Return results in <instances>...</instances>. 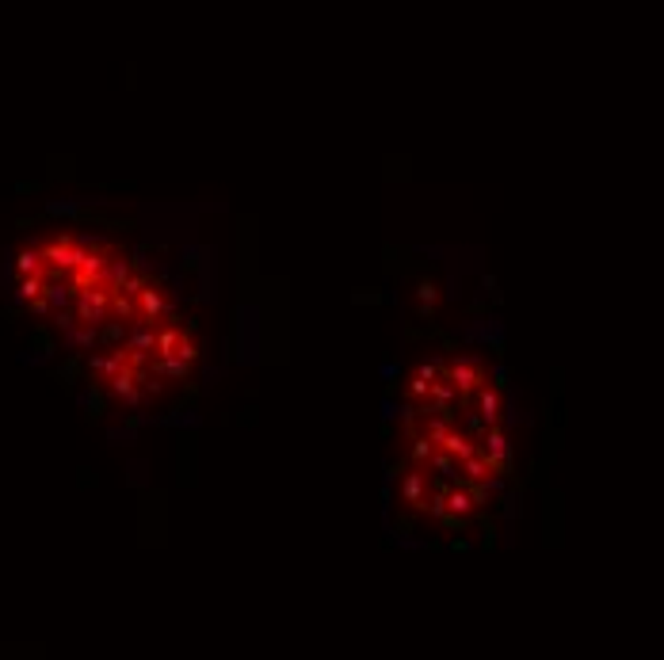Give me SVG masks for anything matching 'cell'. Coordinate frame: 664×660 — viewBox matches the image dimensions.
Segmentation results:
<instances>
[{
	"mask_svg": "<svg viewBox=\"0 0 664 660\" xmlns=\"http://www.w3.org/2000/svg\"><path fill=\"white\" fill-rule=\"evenodd\" d=\"M443 374H447V382L458 389V397H474L477 389L485 386V370L477 359H469V355H455L447 366H443Z\"/></svg>",
	"mask_w": 664,
	"mask_h": 660,
	"instance_id": "obj_1",
	"label": "cell"
},
{
	"mask_svg": "<svg viewBox=\"0 0 664 660\" xmlns=\"http://www.w3.org/2000/svg\"><path fill=\"white\" fill-rule=\"evenodd\" d=\"M420 298H424V309L432 306L435 301V290H432V283H424V287H420Z\"/></svg>",
	"mask_w": 664,
	"mask_h": 660,
	"instance_id": "obj_12",
	"label": "cell"
},
{
	"mask_svg": "<svg viewBox=\"0 0 664 660\" xmlns=\"http://www.w3.org/2000/svg\"><path fill=\"white\" fill-rule=\"evenodd\" d=\"M439 451H447L455 462H466V458H474V454H477V443H474L469 435H462V431L451 428V431H447V439L439 443Z\"/></svg>",
	"mask_w": 664,
	"mask_h": 660,
	"instance_id": "obj_5",
	"label": "cell"
},
{
	"mask_svg": "<svg viewBox=\"0 0 664 660\" xmlns=\"http://www.w3.org/2000/svg\"><path fill=\"white\" fill-rule=\"evenodd\" d=\"M409 454H412V462H416V470H420V466H428V462H432V454H435V443H432V439H424V435H412V447H409Z\"/></svg>",
	"mask_w": 664,
	"mask_h": 660,
	"instance_id": "obj_8",
	"label": "cell"
},
{
	"mask_svg": "<svg viewBox=\"0 0 664 660\" xmlns=\"http://www.w3.org/2000/svg\"><path fill=\"white\" fill-rule=\"evenodd\" d=\"M477 451H481V458L492 466V474H504V470L512 466V439H508L500 428H489V431H485V439H481V447H477Z\"/></svg>",
	"mask_w": 664,
	"mask_h": 660,
	"instance_id": "obj_2",
	"label": "cell"
},
{
	"mask_svg": "<svg viewBox=\"0 0 664 660\" xmlns=\"http://www.w3.org/2000/svg\"><path fill=\"white\" fill-rule=\"evenodd\" d=\"M485 477H492V466L481 458V451H477L474 458L458 462V481H462V485H481Z\"/></svg>",
	"mask_w": 664,
	"mask_h": 660,
	"instance_id": "obj_6",
	"label": "cell"
},
{
	"mask_svg": "<svg viewBox=\"0 0 664 660\" xmlns=\"http://www.w3.org/2000/svg\"><path fill=\"white\" fill-rule=\"evenodd\" d=\"M401 500L412 504V508H424V500H428V474H424V470H409V474H405Z\"/></svg>",
	"mask_w": 664,
	"mask_h": 660,
	"instance_id": "obj_4",
	"label": "cell"
},
{
	"mask_svg": "<svg viewBox=\"0 0 664 660\" xmlns=\"http://www.w3.org/2000/svg\"><path fill=\"white\" fill-rule=\"evenodd\" d=\"M439 374H443V363H435V359H432V363H420V366H416V378H420V382H428V386H432V382L439 378Z\"/></svg>",
	"mask_w": 664,
	"mask_h": 660,
	"instance_id": "obj_9",
	"label": "cell"
},
{
	"mask_svg": "<svg viewBox=\"0 0 664 660\" xmlns=\"http://www.w3.org/2000/svg\"><path fill=\"white\" fill-rule=\"evenodd\" d=\"M504 386H508V366H492V389L500 393Z\"/></svg>",
	"mask_w": 664,
	"mask_h": 660,
	"instance_id": "obj_10",
	"label": "cell"
},
{
	"mask_svg": "<svg viewBox=\"0 0 664 660\" xmlns=\"http://www.w3.org/2000/svg\"><path fill=\"white\" fill-rule=\"evenodd\" d=\"M428 389H432V386H428V382H420L416 374L409 378V393H412V397H428Z\"/></svg>",
	"mask_w": 664,
	"mask_h": 660,
	"instance_id": "obj_11",
	"label": "cell"
},
{
	"mask_svg": "<svg viewBox=\"0 0 664 660\" xmlns=\"http://www.w3.org/2000/svg\"><path fill=\"white\" fill-rule=\"evenodd\" d=\"M180 344H183V340H180V332H176V329H157V355H160V359H172V355L180 352Z\"/></svg>",
	"mask_w": 664,
	"mask_h": 660,
	"instance_id": "obj_7",
	"label": "cell"
},
{
	"mask_svg": "<svg viewBox=\"0 0 664 660\" xmlns=\"http://www.w3.org/2000/svg\"><path fill=\"white\" fill-rule=\"evenodd\" d=\"M500 417H504V401H500V393L492 386H481V389H477V420H481L485 428H497Z\"/></svg>",
	"mask_w": 664,
	"mask_h": 660,
	"instance_id": "obj_3",
	"label": "cell"
}]
</instances>
